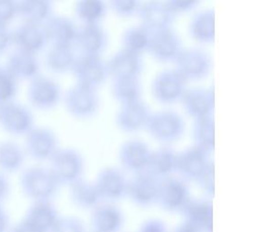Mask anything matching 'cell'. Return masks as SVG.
<instances>
[{"mask_svg": "<svg viewBox=\"0 0 259 232\" xmlns=\"http://www.w3.org/2000/svg\"><path fill=\"white\" fill-rule=\"evenodd\" d=\"M20 185L27 198L34 202H50L57 192L60 182L51 169L35 166L22 172Z\"/></svg>", "mask_w": 259, "mask_h": 232, "instance_id": "cell-1", "label": "cell"}, {"mask_svg": "<svg viewBox=\"0 0 259 232\" xmlns=\"http://www.w3.org/2000/svg\"><path fill=\"white\" fill-rule=\"evenodd\" d=\"M174 69L189 82L207 78L212 69L211 56L199 48H183L176 60Z\"/></svg>", "mask_w": 259, "mask_h": 232, "instance_id": "cell-2", "label": "cell"}, {"mask_svg": "<svg viewBox=\"0 0 259 232\" xmlns=\"http://www.w3.org/2000/svg\"><path fill=\"white\" fill-rule=\"evenodd\" d=\"M71 73L77 84L97 89L109 78L106 61L100 56H77Z\"/></svg>", "mask_w": 259, "mask_h": 232, "instance_id": "cell-3", "label": "cell"}, {"mask_svg": "<svg viewBox=\"0 0 259 232\" xmlns=\"http://www.w3.org/2000/svg\"><path fill=\"white\" fill-rule=\"evenodd\" d=\"M137 16L140 24L151 32L171 28L176 19L167 0H143Z\"/></svg>", "mask_w": 259, "mask_h": 232, "instance_id": "cell-4", "label": "cell"}, {"mask_svg": "<svg viewBox=\"0 0 259 232\" xmlns=\"http://www.w3.org/2000/svg\"><path fill=\"white\" fill-rule=\"evenodd\" d=\"M65 104L72 115L87 118L98 110L99 96L95 88L76 83L65 93Z\"/></svg>", "mask_w": 259, "mask_h": 232, "instance_id": "cell-5", "label": "cell"}, {"mask_svg": "<svg viewBox=\"0 0 259 232\" xmlns=\"http://www.w3.org/2000/svg\"><path fill=\"white\" fill-rule=\"evenodd\" d=\"M0 125L12 135H26L34 126L30 110L14 101L0 104Z\"/></svg>", "mask_w": 259, "mask_h": 232, "instance_id": "cell-6", "label": "cell"}, {"mask_svg": "<svg viewBox=\"0 0 259 232\" xmlns=\"http://www.w3.org/2000/svg\"><path fill=\"white\" fill-rule=\"evenodd\" d=\"M183 48L181 36L172 27L151 32L148 53L156 61L160 63H174Z\"/></svg>", "mask_w": 259, "mask_h": 232, "instance_id": "cell-7", "label": "cell"}, {"mask_svg": "<svg viewBox=\"0 0 259 232\" xmlns=\"http://www.w3.org/2000/svg\"><path fill=\"white\" fill-rule=\"evenodd\" d=\"M27 98L34 107L40 110L52 109L62 98L60 86L51 78L39 74L29 81Z\"/></svg>", "mask_w": 259, "mask_h": 232, "instance_id": "cell-8", "label": "cell"}, {"mask_svg": "<svg viewBox=\"0 0 259 232\" xmlns=\"http://www.w3.org/2000/svg\"><path fill=\"white\" fill-rule=\"evenodd\" d=\"M188 81L175 69L162 71L152 82V94L161 103H174L182 100L187 91Z\"/></svg>", "mask_w": 259, "mask_h": 232, "instance_id": "cell-9", "label": "cell"}, {"mask_svg": "<svg viewBox=\"0 0 259 232\" xmlns=\"http://www.w3.org/2000/svg\"><path fill=\"white\" fill-rule=\"evenodd\" d=\"M50 161L52 162L50 169L60 184L71 185L81 179L83 172V161L77 151L72 149H58Z\"/></svg>", "mask_w": 259, "mask_h": 232, "instance_id": "cell-10", "label": "cell"}, {"mask_svg": "<svg viewBox=\"0 0 259 232\" xmlns=\"http://www.w3.org/2000/svg\"><path fill=\"white\" fill-rule=\"evenodd\" d=\"M15 50L37 56L48 46V40L42 25L23 22L12 31Z\"/></svg>", "mask_w": 259, "mask_h": 232, "instance_id": "cell-11", "label": "cell"}, {"mask_svg": "<svg viewBox=\"0 0 259 232\" xmlns=\"http://www.w3.org/2000/svg\"><path fill=\"white\" fill-rule=\"evenodd\" d=\"M26 151L36 161L52 159L58 150V141L52 131L45 127H33L26 134Z\"/></svg>", "mask_w": 259, "mask_h": 232, "instance_id": "cell-12", "label": "cell"}, {"mask_svg": "<svg viewBox=\"0 0 259 232\" xmlns=\"http://www.w3.org/2000/svg\"><path fill=\"white\" fill-rule=\"evenodd\" d=\"M108 45V34L101 24L78 27L74 48H77L80 55L102 56Z\"/></svg>", "mask_w": 259, "mask_h": 232, "instance_id": "cell-13", "label": "cell"}, {"mask_svg": "<svg viewBox=\"0 0 259 232\" xmlns=\"http://www.w3.org/2000/svg\"><path fill=\"white\" fill-rule=\"evenodd\" d=\"M43 27L48 45L74 48L78 26L70 17L54 14Z\"/></svg>", "mask_w": 259, "mask_h": 232, "instance_id": "cell-14", "label": "cell"}, {"mask_svg": "<svg viewBox=\"0 0 259 232\" xmlns=\"http://www.w3.org/2000/svg\"><path fill=\"white\" fill-rule=\"evenodd\" d=\"M106 65L109 78L140 76L143 70V57L138 54L121 48L106 61Z\"/></svg>", "mask_w": 259, "mask_h": 232, "instance_id": "cell-15", "label": "cell"}, {"mask_svg": "<svg viewBox=\"0 0 259 232\" xmlns=\"http://www.w3.org/2000/svg\"><path fill=\"white\" fill-rule=\"evenodd\" d=\"M5 67L18 81H31L38 76L41 70L37 56L18 50L9 55Z\"/></svg>", "mask_w": 259, "mask_h": 232, "instance_id": "cell-16", "label": "cell"}, {"mask_svg": "<svg viewBox=\"0 0 259 232\" xmlns=\"http://www.w3.org/2000/svg\"><path fill=\"white\" fill-rule=\"evenodd\" d=\"M215 11L207 9L195 14L189 24V34L197 43L208 45L215 41Z\"/></svg>", "mask_w": 259, "mask_h": 232, "instance_id": "cell-17", "label": "cell"}, {"mask_svg": "<svg viewBox=\"0 0 259 232\" xmlns=\"http://www.w3.org/2000/svg\"><path fill=\"white\" fill-rule=\"evenodd\" d=\"M151 133L160 141L169 142L181 135L182 124L177 114L170 112H162L149 118Z\"/></svg>", "mask_w": 259, "mask_h": 232, "instance_id": "cell-18", "label": "cell"}, {"mask_svg": "<svg viewBox=\"0 0 259 232\" xmlns=\"http://www.w3.org/2000/svg\"><path fill=\"white\" fill-rule=\"evenodd\" d=\"M157 199L166 209L172 211L185 208L189 202L187 188L177 179H167L160 183Z\"/></svg>", "mask_w": 259, "mask_h": 232, "instance_id": "cell-19", "label": "cell"}, {"mask_svg": "<svg viewBox=\"0 0 259 232\" xmlns=\"http://www.w3.org/2000/svg\"><path fill=\"white\" fill-rule=\"evenodd\" d=\"M54 15V0H18V17L23 22L42 25Z\"/></svg>", "mask_w": 259, "mask_h": 232, "instance_id": "cell-20", "label": "cell"}, {"mask_svg": "<svg viewBox=\"0 0 259 232\" xmlns=\"http://www.w3.org/2000/svg\"><path fill=\"white\" fill-rule=\"evenodd\" d=\"M181 101L188 113L199 120L206 118L211 111L213 95L210 90L203 88L187 89Z\"/></svg>", "mask_w": 259, "mask_h": 232, "instance_id": "cell-21", "label": "cell"}, {"mask_svg": "<svg viewBox=\"0 0 259 232\" xmlns=\"http://www.w3.org/2000/svg\"><path fill=\"white\" fill-rule=\"evenodd\" d=\"M95 185L102 199H119L127 190V184L121 172L112 168L101 172Z\"/></svg>", "mask_w": 259, "mask_h": 232, "instance_id": "cell-22", "label": "cell"}, {"mask_svg": "<svg viewBox=\"0 0 259 232\" xmlns=\"http://www.w3.org/2000/svg\"><path fill=\"white\" fill-rule=\"evenodd\" d=\"M76 57L74 47L50 46L46 55V65L52 73H68L72 71Z\"/></svg>", "mask_w": 259, "mask_h": 232, "instance_id": "cell-23", "label": "cell"}, {"mask_svg": "<svg viewBox=\"0 0 259 232\" xmlns=\"http://www.w3.org/2000/svg\"><path fill=\"white\" fill-rule=\"evenodd\" d=\"M159 185L150 173H140L129 185L126 192H129L134 201L141 204H148L157 199Z\"/></svg>", "mask_w": 259, "mask_h": 232, "instance_id": "cell-24", "label": "cell"}, {"mask_svg": "<svg viewBox=\"0 0 259 232\" xmlns=\"http://www.w3.org/2000/svg\"><path fill=\"white\" fill-rule=\"evenodd\" d=\"M148 109L140 100L123 103L118 114V124L125 131L141 128L149 120Z\"/></svg>", "mask_w": 259, "mask_h": 232, "instance_id": "cell-25", "label": "cell"}, {"mask_svg": "<svg viewBox=\"0 0 259 232\" xmlns=\"http://www.w3.org/2000/svg\"><path fill=\"white\" fill-rule=\"evenodd\" d=\"M108 11L106 0H76L74 14L82 25L101 24Z\"/></svg>", "mask_w": 259, "mask_h": 232, "instance_id": "cell-26", "label": "cell"}, {"mask_svg": "<svg viewBox=\"0 0 259 232\" xmlns=\"http://www.w3.org/2000/svg\"><path fill=\"white\" fill-rule=\"evenodd\" d=\"M25 219L43 231L51 232L58 216L56 209L49 201H42L34 202V204L27 211Z\"/></svg>", "mask_w": 259, "mask_h": 232, "instance_id": "cell-27", "label": "cell"}, {"mask_svg": "<svg viewBox=\"0 0 259 232\" xmlns=\"http://www.w3.org/2000/svg\"><path fill=\"white\" fill-rule=\"evenodd\" d=\"M92 225L95 232H115L121 224V215L112 205H97L94 208Z\"/></svg>", "mask_w": 259, "mask_h": 232, "instance_id": "cell-28", "label": "cell"}, {"mask_svg": "<svg viewBox=\"0 0 259 232\" xmlns=\"http://www.w3.org/2000/svg\"><path fill=\"white\" fill-rule=\"evenodd\" d=\"M151 32L141 24L130 26L121 36V48L143 56L149 50Z\"/></svg>", "mask_w": 259, "mask_h": 232, "instance_id": "cell-29", "label": "cell"}, {"mask_svg": "<svg viewBox=\"0 0 259 232\" xmlns=\"http://www.w3.org/2000/svg\"><path fill=\"white\" fill-rule=\"evenodd\" d=\"M71 198L73 202L81 208H95L102 199L95 183L78 180L71 184Z\"/></svg>", "mask_w": 259, "mask_h": 232, "instance_id": "cell-30", "label": "cell"}, {"mask_svg": "<svg viewBox=\"0 0 259 232\" xmlns=\"http://www.w3.org/2000/svg\"><path fill=\"white\" fill-rule=\"evenodd\" d=\"M112 79V95L117 101L123 104L139 100L141 95L139 76H119Z\"/></svg>", "mask_w": 259, "mask_h": 232, "instance_id": "cell-31", "label": "cell"}, {"mask_svg": "<svg viewBox=\"0 0 259 232\" xmlns=\"http://www.w3.org/2000/svg\"><path fill=\"white\" fill-rule=\"evenodd\" d=\"M177 167L180 168L186 175L200 179L208 168L203 149L200 147L195 148L182 155L178 158Z\"/></svg>", "mask_w": 259, "mask_h": 232, "instance_id": "cell-32", "label": "cell"}, {"mask_svg": "<svg viewBox=\"0 0 259 232\" xmlns=\"http://www.w3.org/2000/svg\"><path fill=\"white\" fill-rule=\"evenodd\" d=\"M151 153L147 146L140 142H129L122 147L121 150V160L125 167L141 171L147 168Z\"/></svg>", "mask_w": 259, "mask_h": 232, "instance_id": "cell-33", "label": "cell"}, {"mask_svg": "<svg viewBox=\"0 0 259 232\" xmlns=\"http://www.w3.org/2000/svg\"><path fill=\"white\" fill-rule=\"evenodd\" d=\"M25 161V152L21 147L11 141L0 142V170L16 172L21 169Z\"/></svg>", "mask_w": 259, "mask_h": 232, "instance_id": "cell-34", "label": "cell"}, {"mask_svg": "<svg viewBox=\"0 0 259 232\" xmlns=\"http://www.w3.org/2000/svg\"><path fill=\"white\" fill-rule=\"evenodd\" d=\"M189 216V223L198 228L209 227L211 220V210L206 202H188L185 208Z\"/></svg>", "mask_w": 259, "mask_h": 232, "instance_id": "cell-35", "label": "cell"}, {"mask_svg": "<svg viewBox=\"0 0 259 232\" xmlns=\"http://www.w3.org/2000/svg\"><path fill=\"white\" fill-rule=\"evenodd\" d=\"M178 158L169 150H161L151 154L148 166L154 174H167L177 167Z\"/></svg>", "mask_w": 259, "mask_h": 232, "instance_id": "cell-36", "label": "cell"}, {"mask_svg": "<svg viewBox=\"0 0 259 232\" xmlns=\"http://www.w3.org/2000/svg\"><path fill=\"white\" fill-rule=\"evenodd\" d=\"M18 80L6 67H0V104L13 101L18 91Z\"/></svg>", "mask_w": 259, "mask_h": 232, "instance_id": "cell-37", "label": "cell"}, {"mask_svg": "<svg viewBox=\"0 0 259 232\" xmlns=\"http://www.w3.org/2000/svg\"><path fill=\"white\" fill-rule=\"evenodd\" d=\"M143 0H107L108 8L118 17L137 16Z\"/></svg>", "mask_w": 259, "mask_h": 232, "instance_id": "cell-38", "label": "cell"}, {"mask_svg": "<svg viewBox=\"0 0 259 232\" xmlns=\"http://www.w3.org/2000/svg\"><path fill=\"white\" fill-rule=\"evenodd\" d=\"M196 136L199 140V147L201 149L205 150L211 147L214 141V128L211 121L208 120L207 117L199 119Z\"/></svg>", "mask_w": 259, "mask_h": 232, "instance_id": "cell-39", "label": "cell"}, {"mask_svg": "<svg viewBox=\"0 0 259 232\" xmlns=\"http://www.w3.org/2000/svg\"><path fill=\"white\" fill-rule=\"evenodd\" d=\"M18 17V0H0V25L9 26Z\"/></svg>", "mask_w": 259, "mask_h": 232, "instance_id": "cell-40", "label": "cell"}, {"mask_svg": "<svg viewBox=\"0 0 259 232\" xmlns=\"http://www.w3.org/2000/svg\"><path fill=\"white\" fill-rule=\"evenodd\" d=\"M51 232H85V229L81 220L73 217H65L58 218Z\"/></svg>", "mask_w": 259, "mask_h": 232, "instance_id": "cell-41", "label": "cell"}, {"mask_svg": "<svg viewBox=\"0 0 259 232\" xmlns=\"http://www.w3.org/2000/svg\"><path fill=\"white\" fill-rule=\"evenodd\" d=\"M202 0H167L168 6L177 15L190 13L199 7Z\"/></svg>", "mask_w": 259, "mask_h": 232, "instance_id": "cell-42", "label": "cell"}, {"mask_svg": "<svg viewBox=\"0 0 259 232\" xmlns=\"http://www.w3.org/2000/svg\"><path fill=\"white\" fill-rule=\"evenodd\" d=\"M12 47V30L9 29V26L0 25V56L4 55Z\"/></svg>", "mask_w": 259, "mask_h": 232, "instance_id": "cell-43", "label": "cell"}, {"mask_svg": "<svg viewBox=\"0 0 259 232\" xmlns=\"http://www.w3.org/2000/svg\"><path fill=\"white\" fill-rule=\"evenodd\" d=\"M11 232H45L40 228L35 227L34 224L31 223L27 219L22 220L21 222L17 224L12 229Z\"/></svg>", "mask_w": 259, "mask_h": 232, "instance_id": "cell-44", "label": "cell"}, {"mask_svg": "<svg viewBox=\"0 0 259 232\" xmlns=\"http://www.w3.org/2000/svg\"><path fill=\"white\" fill-rule=\"evenodd\" d=\"M9 192V181L6 179V177L0 173V205L8 197Z\"/></svg>", "mask_w": 259, "mask_h": 232, "instance_id": "cell-45", "label": "cell"}, {"mask_svg": "<svg viewBox=\"0 0 259 232\" xmlns=\"http://www.w3.org/2000/svg\"><path fill=\"white\" fill-rule=\"evenodd\" d=\"M142 232H164V228L160 222L151 221L144 226Z\"/></svg>", "mask_w": 259, "mask_h": 232, "instance_id": "cell-46", "label": "cell"}, {"mask_svg": "<svg viewBox=\"0 0 259 232\" xmlns=\"http://www.w3.org/2000/svg\"><path fill=\"white\" fill-rule=\"evenodd\" d=\"M9 226V217L0 205V232H7Z\"/></svg>", "mask_w": 259, "mask_h": 232, "instance_id": "cell-47", "label": "cell"}, {"mask_svg": "<svg viewBox=\"0 0 259 232\" xmlns=\"http://www.w3.org/2000/svg\"><path fill=\"white\" fill-rule=\"evenodd\" d=\"M198 228L194 227L192 224L188 223L185 224L184 226H182V228H180L178 232H197Z\"/></svg>", "mask_w": 259, "mask_h": 232, "instance_id": "cell-48", "label": "cell"}, {"mask_svg": "<svg viewBox=\"0 0 259 232\" xmlns=\"http://www.w3.org/2000/svg\"><path fill=\"white\" fill-rule=\"evenodd\" d=\"M94 232H95V231H94Z\"/></svg>", "mask_w": 259, "mask_h": 232, "instance_id": "cell-49", "label": "cell"}]
</instances>
